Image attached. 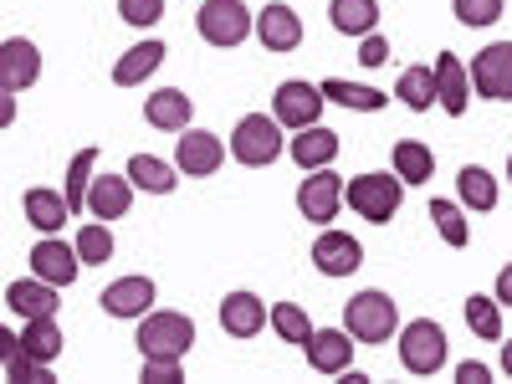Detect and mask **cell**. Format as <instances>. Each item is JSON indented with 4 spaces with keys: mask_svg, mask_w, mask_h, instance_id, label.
Instances as JSON below:
<instances>
[{
    "mask_svg": "<svg viewBox=\"0 0 512 384\" xmlns=\"http://www.w3.org/2000/svg\"><path fill=\"white\" fill-rule=\"evenodd\" d=\"M139 354L144 359H185L195 349V323L175 308H149L139 318Z\"/></svg>",
    "mask_w": 512,
    "mask_h": 384,
    "instance_id": "1",
    "label": "cell"
},
{
    "mask_svg": "<svg viewBox=\"0 0 512 384\" xmlns=\"http://www.w3.org/2000/svg\"><path fill=\"white\" fill-rule=\"evenodd\" d=\"M349 205L359 210V216L369 226H384L400 216V195H405V180L400 175H384V169H369V175H354L349 180Z\"/></svg>",
    "mask_w": 512,
    "mask_h": 384,
    "instance_id": "2",
    "label": "cell"
},
{
    "mask_svg": "<svg viewBox=\"0 0 512 384\" xmlns=\"http://www.w3.org/2000/svg\"><path fill=\"white\" fill-rule=\"evenodd\" d=\"M400 364L405 374L425 379V374H441L446 364V328L436 318H415L400 328Z\"/></svg>",
    "mask_w": 512,
    "mask_h": 384,
    "instance_id": "3",
    "label": "cell"
},
{
    "mask_svg": "<svg viewBox=\"0 0 512 384\" xmlns=\"http://www.w3.org/2000/svg\"><path fill=\"white\" fill-rule=\"evenodd\" d=\"M277 113H246L241 123H236V134H231V154H236V164H246V169H267V164H277V154H282V134H277Z\"/></svg>",
    "mask_w": 512,
    "mask_h": 384,
    "instance_id": "4",
    "label": "cell"
},
{
    "mask_svg": "<svg viewBox=\"0 0 512 384\" xmlns=\"http://www.w3.org/2000/svg\"><path fill=\"white\" fill-rule=\"evenodd\" d=\"M344 328L359 338V344H384V338H395V328H400L395 297L390 292H359V297H349Z\"/></svg>",
    "mask_w": 512,
    "mask_h": 384,
    "instance_id": "5",
    "label": "cell"
},
{
    "mask_svg": "<svg viewBox=\"0 0 512 384\" xmlns=\"http://www.w3.org/2000/svg\"><path fill=\"white\" fill-rule=\"evenodd\" d=\"M195 31H200V41H210V47L231 52L256 31V21H251V11L241 6V0H205L200 16H195Z\"/></svg>",
    "mask_w": 512,
    "mask_h": 384,
    "instance_id": "6",
    "label": "cell"
},
{
    "mask_svg": "<svg viewBox=\"0 0 512 384\" xmlns=\"http://www.w3.org/2000/svg\"><path fill=\"white\" fill-rule=\"evenodd\" d=\"M323 88L318 82H303V77H292V82H282V88L272 93V113H277V123L282 128H313L318 123V113H323Z\"/></svg>",
    "mask_w": 512,
    "mask_h": 384,
    "instance_id": "7",
    "label": "cell"
},
{
    "mask_svg": "<svg viewBox=\"0 0 512 384\" xmlns=\"http://www.w3.org/2000/svg\"><path fill=\"white\" fill-rule=\"evenodd\" d=\"M349 185L333 175V169H308V180L297 185V210L313 221V226H333V216H338V205H344L349 195H344Z\"/></svg>",
    "mask_w": 512,
    "mask_h": 384,
    "instance_id": "8",
    "label": "cell"
},
{
    "mask_svg": "<svg viewBox=\"0 0 512 384\" xmlns=\"http://www.w3.org/2000/svg\"><path fill=\"white\" fill-rule=\"evenodd\" d=\"M472 93L492 103H512V41H492L472 57Z\"/></svg>",
    "mask_w": 512,
    "mask_h": 384,
    "instance_id": "9",
    "label": "cell"
},
{
    "mask_svg": "<svg viewBox=\"0 0 512 384\" xmlns=\"http://www.w3.org/2000/svg\"><path fill=\"white\" fill-rule=\"evenodd\" d=\"M62 287L57 282H47V277H16L11 287H6V308L26 323V318H57V308H62V297H57Z\"/></svg>",
    "mask_w": 512,
    "mask_h": 384,
    "instance_id": "10",
    "label": "cell"
},
{
    "mask_svg": "<svg viewBox=\"0 0 512 384\" xmlns=\"http://www.w3.org/2000/svg\"><path fill=\"white\" fill-rule=\"evenodd\" d=\"M308 256H313V267H318L323 277H354L359 262H364V246H359V236H349V231H323Z\"/></svg>",
    "mask_w": 512,
    "mask_h": 384,
    "instance_id": "11",
    "label": "cell"
},
{
    "mask_svg": "<svg viewBox=\"0 0 512 384\" xmlns=\"http://www.w3.org/2000/svg\"><path fill=\"white\" fill-rule=\"evenodd\" d=\"M36 77H41V47L31 36H11L6 47H0V88H6V93H26Z\"/></svg>",
    "mask_w": 512,
    "mask_h": 384,
    "instance_id": "12",
    "label": "cell"
},
{
    "mask_svg": "<svg viewBox=\"0 0 512 384\" xmlns=\"http://www.w3.org/2000/svg\"><path fill=\"white\" fill-rule=\"evenodd\" d=\"M221 159H226V144L216 139V134H205V128H185L180 134V149H175V164H180V175H190V180H210L221 169Z\"/></svg>",
    "mask_w": 512,
    "mask_h": 384,
    "instance_id": "13",
    "label": "cell"
},
{
    "mask_svg": "<svg viewBox=\"0 0 512 384\" xmlns=\"http://www.w3.org/2000/svg\"><path fill=\"white\" fill-rule=\"evenodd\" d=\"M303 354H308L313 374H344L354 364V333L349 328H313Z\"/></svg>",
    "mask_w": 512,
    "mask_h": 384,
    "instance_id": "14",
    "label": "cell"
},
{
    "mask_svg": "<svg viewBox=\"0 0 512 384\" xmlns=\"http://www.w3.org/2000/svg\"><path fill=\"white\" fill-rule=\"evenodd\" d=\"M256 41H262L267 52H297L303 47V21H297L292 6H282V0H272L267 11H256Z\"/></svg>",
    "mask_w": 512,
    "mask_h": 384,
    "instance_id": "15",
    "label": "cell"
},
{
    "mask_svg": "<svg viewBox=\"0 0 512 384\" xmlns=\"http://www.w3.org/2000/svg\"><path fill=\"white\" fill-rule=\"evenodd\" d=\"M267 323H272V308L256 292H226L221 297V328L231 338H256Z\"/></svg>",
    "mask_w": 512,
    "mask_h": 384,
    "instance_id": "16",
    "label": "cell"
},
{
    "mask_svg": "<svg viewBox=\"0 0 512 384\" xmlns=\"http://www.w3.org/2000/svg\"><path fill=\"white\" fill-rule=\"evenodd\" d=\"M154 277H118L113 287H103V313L108 318H144L154 308Z\"/></svg>",
    "mask_w": 512,
    "mask_h": 384,
    "instance_id": "17",
    "label": "cell"
},
{
    "mask_svg": "<svg viewBox=\"0 0 512 384\" xmlns=\"http://www.w3.org/2000/svg\"><path fill=\"white\" fill-rule=\"evenodd\" d=\"M31 272H36V277H47V282H57V287H72L77 272H82V256H77V246L47 236V241H36V246H31Z\"/></svg>",
    "mask_w": 512,
    "mask_h": 384,
    "instance_id": "18",
    "label": "cell"
},
{
    "mask_svg": "<svg viewBox=\"0 0 512 384\" xmlns=\"http://www.w3.org/2000/svg\"><path fill=\"white\" fill-rule=\"evenodd\" d=\"M134 180L128 175H93V190H88V216L98 221H118L128 216V205H134Z\"/></svg>",
    "mask_w": 512,
    "mask_h": 384,
    "instance_id": "19",
    "label": "cell"
},
{
    "mask_svg": "<svg viewBox=\"0 0 512 384\" xmlns=\"http://www.w3.org/2000/svg\"><path fill=\"white\" fill-rule=\"evenodd\" d=\"M436 93L451 118H461L466 103H472V67H461L456 52H441V62H436Z\"/></svg>",
    "mask_w": 512,
    "mask_h": 384,
    "instance_id": "20",
    "label": "cell"
},
{
    "mask_svg": "<svg viewBox=\"0 0 512 384\" xmlns=\"http://www.w3.org/2000/svg\"><path fill=\"white\" fill-rule=\"evenodd\" d=\"M287 154H292V164L303 169V175H308V169H328L338 159V134H333V128H323V123L297 128V139H292Z\"/></svg>",
    "mask_w": 512,
    "mask_h": 384,
    "instance_id": "21",
    "label": "cell"
},
{
    "mask_svg": "<svg viewBox=\"0 0 512 384\" xmlns=\"http://www.w3.org/2000/svg\"><path fill=\"white\" fill-rule=\"evenodd\" d=\"M26 221H31L41 236H57V231L72 221V205H67L62 190H41V185H31V190H26Z\"/></svg>",
    "mask_w": 512,
    "mask_h": 384,
    "instance_id": "22",
    "label": "cell"
},
{
    "mask_svg": "<svg viewBox=\"0 0 512 384\" xmlns=\"http://www.w3.org/2000/svg\"><path fill=\"white\" fill-rule=\"evenodd\" d=\"M164 41H139V47H128L118 62H113V82L118 88H139V82H149L154 72H159V62H164Z\"/></svg>",
    "mask_w": 512,
    "mask_h": 384,
    "instance_id": "23",
    "label": "cell"
},
{
    "mask_svg": "<svg viewBox=\"0 0 512 384\" xmlns=\"http://www.w3.org/2000/svg\"><path fill=\"white\" fill-rule=\"evenodd\" d=\"M144 118L159 128V134H185L190 128V98L180 88H159L144 98Z\"/></svg>",
    "mask_w": 512,
    "mask_h": 384,
    "instance_id": "24",
    "label": "cell"
},
{
    "mask_svg": "<svg viewBox=\"0 0 512 384\" xmlns=\"http://www.w3.org/2000/svg\"><path fill=\"white\" fill-rule=\"evenodd\" d=\"M318 88H323V98H328V103H338V108H354V113H379V108H390V93H379V88H364V82L323 77Z\"/></svg>",
    "mask_w": 512,
    "mask_h": 384,
    "instance_id": "25",
    "label": "cell"
},
{
    "mask_svg": "<svg viewBox=\"0 0 512 384\" xmlns=\"http://www.w3.org/2000/svg\"><path fill=\"white\" fill-rule=\"evenodd\" d=\"M123 175L134 180L139 190H149V195H169V190L180 185V164H164V159H154V154H134Z\"/></svg>",
    "mask_w": 512,
    "mask_h": 384,
    "instance_id": "26",
    "label": "cell"
},
{
    "mask_svg": "<svg viewBox=\"0 0 512 384\" xmlns=\"http://www.w3.org/2000/svg\"><path fill=\"white\" fill-rule=\"evenodd\" d=\"M328 21L338 36H369L379 26V0H333Z\"/></svg>",
    "mask_w": 512,
    "mask_h": 384,
    "instance_id": "27",
    "label": "cell"
},
{
    "mask_svg": "<svg viewBox=\"0 0 512 384\" xmlns=\"http://www.w3.org/2000/svg\"><path fill=\"white\" fill-rule=\"evenodd\" d=\"M395 93H400V103H405L410 113H431V108L441 103V93H436V67H405Z\"/></svg>",
    "mask_w": 512,
    "mask_h": 384,
    "instance_id": "28",
    "label": "cell"
},
{
    "mask_svg": "<svg viewBox=\"0 0 512 384\" xmlns=\"http://www.w3.org/2000/svg\"><path fill=\"white\" fill-rule=\"evenodd\" d=\"M93 175H98V149H77L72 164H67V185H62V195H67V205H72V216H82V210H88Z\"/></svg>",
    "mask_w": 512,
    "mask_h": 384,
    "instance_id": "29",
    "label": "cell"
},
{
    "mask_svg": "<svg viewBox=\"0 0 512 384\" xmlns=\"http://www.w3.org/2000/svg\"><path fill=\"white\" fill-rule=\"evenodd\" d=\"M390 164H395V175H400L405 185H425V180L436 175V154L425 149L420 139H400L395 154H390Z\"/></svg>",
    "mask_w": 512,
    "mask_h": 384,
    "instance_id": "30",
    "label": "cell"
},
{
    "mask_svg": "<svg viewBox=\"0 0 512 384\" xmlns=\"http://www.w3.org/2000/svg\"><path fill=\"white\" fill-rule=\"evenodd\" d=\"M456 190H461V205L477 210V216H487V210H497V180L487 175L482 164H466L456 175Z\"/></svg>",
    "mask_w": 512,
    "mask_h": 384,
    "instance_id": "31",
    "label": "cell"
},
{
    "mask_svg": "<svg viewBox=\"0 0 512 384\" xmlns=\"http://www.w3.org/2000/svg\"><path fill=\"white\" fill-rule=\"evenodd\" d=\"M21 349L36 354L41 364H52V359L62 354V328H57V318H26V328H21Z\"/></svg>",
    "mask_w": 512,
    "mask_h": 384,
    "instance_id": "32",
    "label": "cell"
},
{
    "mask_svg": "<svg viewBox=\"0 0 512 384\" xmlns=\"http://www.w3.org/2000/svg\"><path fill=\"white\" fill-rule=\"evenodd\" d=\"M431 221H436L441 241L456 246V251L472 241V226H466V205H461V200H431Z\"/></svg>",
    "mask_w": 512,
    "mask_h": 384,
    "instance_id": "33",
    "label": "cell"
},
{
    "mask_svg": "<svg viewBox=\"0 0 512 384\" xmlns=\"http://www.w3.org/2000/svg\"><path fill=\"white\" fill-rule=\"evenodd\" d=\"M72 246H77V256H82V267H103L108 256H113V231H108V221H88V226H77Z\"/></svg>",
    "mask_w": 512,
    "mask_h": 384,
    "instance_id": "34",
    "label": "cell"
},
{
    "mask_svg": "<svg viewBox=\"0 0 512 384\" xmlns=\"http://www.w3.org/2000/svg\"><path fill=\"white\" fill-rule=\"evenodd\" d=\"M466 328H472L477 338H487V344H497L502 338V303L497 297H466Z\"/></svg>",
    "mask_w": 512,
    "mask_h": 384,
    "instance_id": "35",
    "label": "cell"
},
{
    "mask_svg": "<svg viewBox=\"0 0 512 384\" xmlns=\"http://www.w3.org/2000/svg\"><path fill=\"white\" fill-rule=\"evenodd\" d=\"M0 374H6L11 384H52V364H41L26 349H11L6 359H0Z\"/></svg>",
    "mask_w": 512,
    "mask_h": 384,
    "instance_id": "36",
    "label": "cell"
},
{
    "mask_svg": "<svg viewBox=\"0 0 512 384\" xmlns=\"http://www.w3.org/2000/svg\"><path fill=\"white\" fill-rule=\"evenodd\" d=\"M272 328H277V338H287V344H297V349L313 338V318L297 308V303H277L272 308Z\"/></svg>",
    "mask_w": 512,
    "mask_h": 384,
    "instance_id": "37",
    "label": "cell"
},
{
    "mask_svg": "<svg viewBox=\"0 0 512 384\" xmlns=\"http://www.w3.org/2000/svg\"><path fill=\"white\" fill-rule=\"evenodd\" d=\"M451 11H456L461 26L482 31V26H497L502 21V0H451Z\"/></svg>",
    "mask_w": 512,
    "mask_h": 384,
    "instance_id": "38",
    "label": "cell"
},
{
    "mask_svg": "<svg viewBox=\"0 0 512 384\" xmlns=\"http://www.w3.org/2000/svg\"><path fill=\"white\" fill-rule=\"evenodd\" d=\"M144 384H180L185 379V359H144Z\"/></svg>",
    "mask_w": 512,
    "mask_h": 384,
    "instance_id": "39",
    "label": "cell"
},
{
    "mask_svg": "<svg viewBox=\"0 0 512 384\" xmlns=\"http://www.w3.org/2000/svg\"><path fill=\"white\" fill-rule=\"evenodd\" d=\"M118 11L128 26H154L164 16V0H118Z\"/></svg>",
    "mask_w": 512,
    "mask_h": 384,
    "instance_id": "40",
    "label": "cell"
},
{
    "mask_svg": "<svg viewBox=\"0 0 512 384\" xmlns=\"http://www.w3.org/2000/svg\"><path fill=\"white\" fill-rule=\"evenodd\" d=\"M384 57H390V41H384V36H374V31H369V36L359 41V62H364V67H379Z\"/></svg>",
    "mask_w": 512,
    "mask_h": 384,
    "instance_id": "41",
    "label": "cell"
},
{
    "mask_svg": "<svg viewBox=\"0 0 512 384\" xmlns=\"http://www.w3.org/2000/svg\"><path fill=\"white\" fill-rule=\"evenodd\" d=\"M487 379H492V369L482 359H461L456 364V384H487Z\"/></svg>",
    "mask_w": 512,
    "mask_h": 384,
    "instance_id": "42",
    "label": "cell"
},
{
    "mask_svg": "<svg viewBox=\"0 0 512 384\" xmlns=\"http://www.w3.org/2000/svg\"><path fill=\"white\" fill-rule=\"evenodd\" d=\"M492 297H497L502 308H512V262H507V267L497 272V287H492Z\"/></svg>",
    "mask_w": 512,
    "mask_h": 384,
    "instance_id": "43",
    "label": "cell"
},
{
    "mask_svg": "<svg viewBox=\"0 0 512 384\" xmlns=\"http://www.w3.org/2000/svg\"><path fill=\"white\" fill-rule=\"evenodd\" d=\"M0 123H6V128L16 123V93H6V98H0Z\"/></svg>",
    "mask_w": 512,
    "mask_h": 384,
    "instance_id": "44",
    "label": "cell"
},
{
    "mask_svg": "<svg viewBox=\"0 0 512 384\" xmlns=\"http://www.w3.org/2000/svg\"><path fill=\"white\" fill-rule=\"evenodd\" d=\"M502 374L512 379V338H502Z\"/></svg>",
    "mask_w": 512,
    "mask_h": 384,
    "instance_id": "45",
    "label": "cell"
},
{
    "mask_svg": "<svg viewBox=\"0 0 512 384\" xmlns=\"http://www.w3.org/2000/svg\"><path fill=\"white\" fill-rule=\"evenodd\" d=\"M507 180H512V159H507Z\"/></svg>",
    "mask_w": 512,
    "mask_h": 384,
    "instance_id": "46",
    "label": "cell"
}]
</instances>
